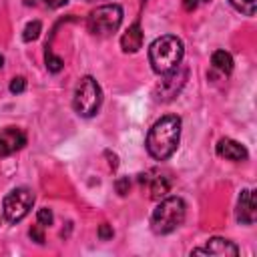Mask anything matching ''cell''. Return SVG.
Masks as SVG:
<instances>
[{
    "label": "cell",
    "instance_id": "24",
    "mask_svg": "<svg viewBox=\"0 0 257 257\" xmlns=\"http://www.w3.org/2000/svg\"><path fill=\"white\" fill-rule=\"evenodd\" d=\"M2 66H4V56L0 54V68H2Z\"/></svg>",
    "mask_w": 257,
    "mask_h": 257
},
{
    "label": "cell",
    "instance_id": "9",
    "mask_svg": "<svg viewBox=\"0 0 257 257\" xmlns=\"http://www.w3.org/2000/svg\"><path fill=\"white\" fill-rule=\"evenodd\" d=\"M191 255H219V257H223V255H225V257L231 255V257H237V255H239V247H237L233 241H229V239H223V237H211V239L207 241L205 247H201V249H193Z\"/></svg>",
    "mask_w": 257,
    "mask_h": 257
},
{
    "label": "cell",
    "instance_id": "7",
    "mask_svg": "<svg viewBox=\"0 0 257 257\" xmlns=\"http://www.w3.org/2000/svg\"><path fill=\"white\" fill-rule=\"evenodd\" d=\"M26 145V133L18 126H6L0 131V159L14 155L16 151L24 149Z\"/></svg>",
    "mask_w": 257,
    "mask_h": 257
},
{
    "label": "cell",
    "instance_id": "2",
    "mask_svg": "<svg viewBox=\"0 0 257 257\" xmlns=\"http://www.w3.org/2000/svg\"><path fill=\"white\" fill-rule=\"evenodd\" d=\"M183 56H185L183 40L177 38V36H173V34L159 36L149 46V62H151V68L157 74H161V76L177 70L181 66Z\"/></svg>",
    "mask_w": 257,
    "mask_h": 257
},
{
    "label": "cell",
    "instance_id": "22",
    "mask_svg": "<svg viewBox=\"0 0 257 257\" xmlns=\"http://www.w3.org/2000/svg\"><path fill=\"white\" fill-rule=\"evenodd\" d=\"M68 0H40V4L42 6H46V8H60V6H64ZM32 4H38V0H32Z\"/></svg>",
    "mask_w": 257,
    "mask_h": 257
},
{
    "label": "cell",
    "instance_id": "3",
    "mask_svg": "<svg viewBox=\"0 0 257 257\" xmlns=\"http://www.w3.org/2000/svg\"><path fill=\"white\" fill-rule=\"evenodd\" d=\"M187 205L181 197H163L151 215V229L157 235H169L183 225Z\"/></svg>",
    "mask_w": 257,
    "mask_h": 257
},
{
    "label": "cell",
    "instance_id": "20",
    "mask_svg": "<svg viewBox=\"0 0 257 257\" xmlns=\"http://www.w3.org/2000/svg\"><path fill=\"white\" fill-rule=\"evenodd\" d=\"M28 235H30V239L36 241L38 245L44 243V233H42V229H40V223H38V225H32L30 231H28Z\"/></svg>",
    "mask_w": 257,
    "mask_h": 257
},
{
    "label": "cell",
    "instance_id": "23",
    "mask_svg": "<svg viewBox=\"0 0 257 257\" xmlns=\"http://www.w3.org/2000/svg\"><path fill=\"white\" fill-rule=\"evenodd\" d=\"M205 2H209V0H183V6L187 12H193L199 4H205Z\"/></svg>",
    "mask_w": 257,
    "mask_h": 257
},
{
    "label": "cell",
    "instance_id": "4",
    "mask_svg": "<svg viewBox=\"0 0 257 257\" xmlns=\"http://www.w3.org/2000/svg\"><path fill=\"white\" fill-rule=\"evenodd\" d=\"M102 104V88L100 84L92 78V76H82L74 88V96H72V108L76 110V114L90 118L98 112Z\"/></svg>",
    "mask_w": 257,
    "mask_h": 257
},
{
    "label": "cell",
    "instance_id": "18",
    "mask_svg": "<svg viewBox=\"0 0 257 257\" xmlns=\"http://www.w3.org/2000/svg\"><path fill=\"white\" fill-rule=\"evenodd\" d=\"M24 90H26V78L24 76H14L10 80V92L12 94H20Z\"/></svg>",
    "mask_w": 257,
    "mask_h": 257
},
{
    "label": "cell",
    "instance_id": "19",
    "mask_svg": "<svg viewBox=\"0 0 257 257\" xmlns=\"http://www.w3.org/2000/svg\"><path fill=\"white\" fill-rule=\"evenodd\" d=\"M114 189H116V193H118L120 197H124V195L128 193V189H131V181H128V177H120V179H116Z\"/></svg>",
    "mask_w": 257,
    "mask_h": 257
},
{
    "label": "cell",
    "instance_id": "17",
    "mask_svg": "<svg viewBox=\"0 0 257 257\" xmlns=\"http://www.w3.org/2000/svg\"><path fill=\"white\" fill-rule=\"evenodd\" d=\"M36 221L40 223V227H50L52 223H54V215H52V211L50 209H38V213H36Z\"/></svg>",
    "mask_w": 257,
    "mask_h": 257
},
{
    "label": "cell",
    "instance_id": "1",
    "mask_svg": "<svg viewBox=\"0 0 257 257\" xmlns=\"http://www.w3.org/2000/svg\"><path fill=\"white\" fill-rule=\"evenodd\" d=\"M181 139V118L177 114L161 116L147 133V153L155 161H167L179 147Z\"/></svg>",
    "mask_w": 257,
    "mask_h": 257
},
{
    "label": "cell",
    "instance_id": "10",
    "mask_svg": "<svg viewBox=\"0 0 257 257\" xmlns=\"http://www.w3.org/2000/svg\"><path fill=\"white\" fill-rule=\"evenodd\" d=\"M235 217L241 225H253L255 217H257V209H255V195L251 189H243L239 199H237V211Z\"/></svg>",
    "mask_w": 257,
    "mask_h": 257
},
{
    "label": "cell",
    "instance_id": "21",
    "mask_svg": "<svg viewBox=\"0 0 257 257\" xmlns=\"http://www.w3.org/2000/svg\"><path fill=\"white\" fill-rule=\"evenodd\" d=\"M112 235H114V231H112V227H110V225L102 223V225L98 227V237H100L102 241H108V239H112Z\"/></svg>",
    "mask_w": 257,
    "mask_h": 257
},
{
    "label": "cell",
    "instance_id": "11",
    "mask_svg": "<svg viewBox=\"0 0 257 257\" xmlns=\"http://www.w3.org/2000/svg\"><path fill=\"white\" fill-rule=\"evenodd\" d=\"M215 151H217L219 157H223V159H227V161H235V163L247 161V157H249L247 149H245L241 143H237V141H233V139H227V137L217 143Z\"/></svg>",
    "mask_w": 257,
    "mask_h": 257
},
{
    "label": "cell",
    "instance_id": "16",
    "mask_svg": "<svg viewBox=\"0 0 257 257\" xmlns=\"http://www.w3.org/2000/svg\"><path fill=\"white\" fill-rule=\"evenodd\" d=\"M40 30H42L40 20H32V22H28L26 28H24V34H22L24 42H32V40H36V38L40 36Z\"/></svg>",
    "mask_w": 257,
    "mask_h": 257
},
{
    "label": "cell",
    "instance_id": "8",
    "mask_svg": "<svg viewBox=\"0 0 257 257\" xmlns=\"http://www.w3.org/2000/svg\"><path fill=\"white\" fill-rule=\"evenodd\" d=\"M139 181L143 185L149 187V197L153 201H161L163 197H167V193L171 191V181L169 177L157 173V171H149L145 175H139Z\"/></svg>",
    "mask_w": 257,
    "mask_h": 257
},
{
    "label": "cell",
    "instance_id": "6",
    "mask_svg": "<svg viewBox=\"0 0 257 257\" xmlns=\"http://www.w3.org/2000/svg\"><path fill=\"white\" fill-rule=\"evenodd\" d=\"M34 205V193L28 187L12 189L2 201V215L8 223H20Z\"/></svg>",
    "mask_w": 257,
    "mask_h": 257
},
{
    "label": "cell",
    "instance_id": "14",
    "mask_svg": "<svg viewBox=\"0 0 257 257\" xmlns=\"http://www.w3.org/2000/svg\"><path fill=\"white\" fill-rule=\"evenodd\" d=\"M44 62H46L48 72H60L62 66H64V60L60 56H56L48 46H46V52H44Z\"/></svg>",
    "mask_w": 257,
    "mask_h": 257
},
{
    "label": "cell",
    "instance_id": "25",
    "mask_svg": "<svg viewBox=\"0 0 257 257\" xmlns=\"http://www.w3.org/2000/svg\"><path fill=\"white\" fill-rule=\"evenodd\" d=\"M84 2H94V0H84Z\"/></svg>",
    "mask_w": 257,
    "mask_h": 257
},
{
    "label": "cell",
    "instance_id": "12",
    "mask_svg": "<svg viewBox=\"0 0 257 257\" xmlns=\"http://www.w3.org/2000/svg\"><path fill=\"white\" fill-rule=\"evenodd\" d=\"M143 46V28L139 22L131 24L126 28V32L120 38V48L124 52H139V48Z\"/></svg>",
    "mask_w": 257,
    "mask_h": 257
},
{
    "label": "cell",
    "instance_id": "15",
    "mask_svg": "<svg viewBox=\"0 0 257 257\" xmlns=\"http://www.w3.org/2000/svg\"><path fill=\"white\" fill-rule=\"evenodd\" d=\"M229 2H231V6H233L237 12H241V14H245V16H253V14H255L257 0H229Z\"/></svg>",
    "mask_w": 257,
    "mask_h": 257
},
{
    "label": "cell",
    "instance_id": "5",
    "mask_svg": "<svg viewBox=\"0 0 257 257\" xmlns=\"http://www.w3.org/2000/svg\"><path fill=\"white\" fill-rule=\"evenodd\" d=\"M122 22V6L120 4H102L94 8L86 18V28L94 36H110L118 30Z\"/></svg>",
    "mask_w": 257,
    "mask_h": 257
},
{
    "label": "cell",
    "instance_id": "13",
    "mask_svg": "<svg viewBox=\"0 0 257 257\" xmlns=\"http://www.w3.org/2000/svg\"><path fill=\"white\" fill-rule=\"evenodd\" d=\"M211 64L221 74H231V70H233V56L227 50H215L213 56H211Z\"/></svg>",
    "mask_w": 257,
    "mask_h": 257
}]
</instances>
